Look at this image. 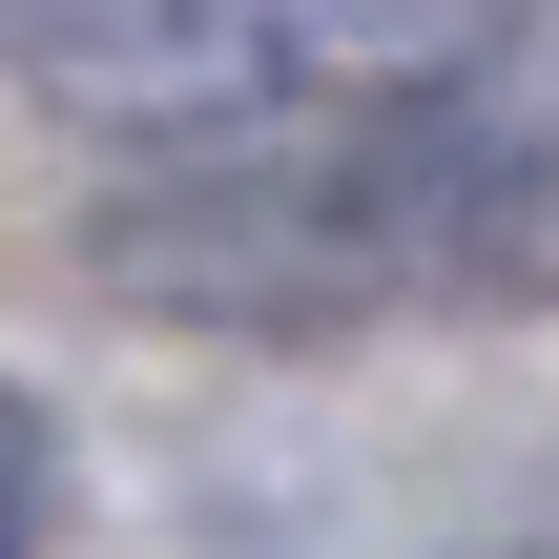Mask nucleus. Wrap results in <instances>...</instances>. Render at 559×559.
Returning <instances> with one entry per match:
<instances>
[{
    "instance_id": "obj_2",
    "label": "nucleus",
    "mask_w": 559,
    "mask_h": 559,
    "mask_svg": "<svg viewBox=\"0 0 559 559\" xmlns=\"http://www.w3.org/2000/svg\"><path fill=\"white\" fill-rule=\"evenodd\" d=\"M62 519V436H41V394H0V559H41Z\"/></svg>"
},
{
    "instance_id": "obj_3",
    "label": "nucleus",
    "mask_w": 559,
    "mask_h": 559,
    "mask_svg": "<svg viewBox=\"0 0 559 559\" xmlns=\"http://www.w3.org/2000/svg\"><path fill=\"white\" fill-rule=\"evenodd\" d=\"M456 559H559V539H456Z\"/></svg>"
},
{
    "instance_id": "obj_1",
    "label": "nucleus",
    "mask_w": 559,
    "mask_h": 559,
    "mask_svg": "<svg viewBox=\"0 0 559 559\" xmlns=\"http://www.w3.org/2000/svg\"><path fill=\"white\" fill-rule=\"evenodd\" d=\"M539 62V0H0V83L62 145L145 166H249L332 124H415Z\"/></svg>"
}]
</instances>
